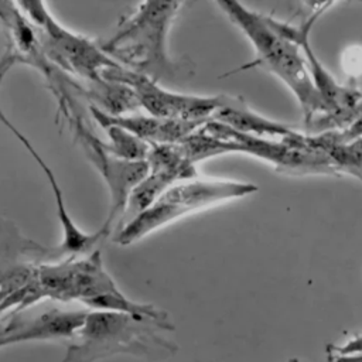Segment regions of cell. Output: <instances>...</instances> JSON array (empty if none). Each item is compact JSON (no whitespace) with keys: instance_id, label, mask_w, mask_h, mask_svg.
Returning <instances> with one entry per match:
<instances>
[{"instance_id":"6da1fadb","label":"cell","mask_w":362,"mask_h":362,"mask_svg":"<svg viewBox=\"0 0 362 362\" xmlns=\"http://www.w3.org/2000/svg\"><path fill=\"white\" fill-rule=\"evenodd\" d=\"M184 1H143L124 16L115 33L100 48L123 68L147 76L157 83L188 81L195 64L173 58L167 48L168 33Z\"/></svg>"},{"instance_id":"7a4b0ae2","label":"cell","mask_w":362,"mask_h":362,"mask_svg":"<svg viewBox=\"0 0 362 362\" xmlns=\"http://www.w3.org/2000/svg\"><path fill=\"white\" fill-rule=\"evenodd\" d=\"M181 153L194 164L223 154H247L264 160L283 175H334L338 177L328 157L308 146L307 134L294 132L281 139H267L240 133L225 124L208 120L178 143Z\"/></svg>"},{"instance_id":"3957f363","label":"cell","mask_w":362,"mask_h":362,"mask_svg":"<svg viewBox=\"0 0 362 362\" xmlns=\"http://www.w3.org/2000/svg\"><path fill=\"white\" fill-rule=\"evenodd\" d=\"M216 4L253 45L256 59L250 65L272 72L293 92L303 110L304 123L329 112L313 82L303 51L273 25L272 17L233 0H221Z\"/></svg>"},{"instance_id":"277c9868","label":"cell","mask_w":362,"mask_h":362,"mask_svg":"<svg viewBox=\"0 0 362 362\" xmlns=\"http://www.w3.org/2000/svg\"><path fill=\"white\" fill-rule=\"evenodd\" d=\"M170 328L153 318L116 311H92L66 351L64 362H95L112 355L127 354L160 362L174 356L177 344L164 338Z\"/></svg>"},{"instance_id":"5b68a950","label":"cell","mask_w":362,"mask_h":362,"mask_svg":"<svg viewBox=\"0 0 362 362\" xmlns=\"http://www.w3.org/2000/svg\"><path fill=\"white\" fill-rule=\"evenodd\" d=\"M256 191L257 185L246 181L198 177L180 181L165 189L151 206L120 226L113 240L120 246H129L184 215L243 198Z\"/></svg>"},{"instance_id":"8992f818","label":"cell","mask_w":362,"mask_h":362,"mask_svg":"<svg viewBox=\"0 0 362 362\" xmlns=\"http://www.w3.org/2000/svg\"><path fill=\"white\" fill-rule=\"evenodd\" d=\"M23 14L37 28L42 49L52 65L82 85L102 79L105 69L117 66L99 42L64 27L49 13L44 1H16Z\"/></svg>"},{"instance_id":"52a82bcc","label":"cell","mask_w":362,"mask_h":362,"mask_svg":"<svg viewBox=\"0 0 362 362\" xmlns=\"http://www.w3.org/2000/svg\"><path fill=\"white\" fill-rule=\"evenodd\" d=\"M64 117L66 119L68 126L86 158L98 170L107 185L110 204L107 218L100 228L109 236L113 229V223L116 221L120 222L133 189L147 175L148 164L146 160L130 161L110 154L105 148L103 141L89 130L82 116L78 115L76 106H72Z\"/></svg>"},{"instance_id":"ba28073f","label":"cell","mask_w":362,"mask_h":362,"mask_svg":"<svg viewBox=\"0 0 362 362\" xmlns=\"http://www.w3.org/2000/svg\"><path fill=\"white\" fill-rule=\"evenodd\" d=\"M102 78L129 86L134 92L140 109L158 119L208 122L223 105L226 96H198L168 90L147 76L129 71L122 65L105 69Z\"/></svg>"},{"instance_id":"9c48e42d","label":"cell","mask_w":362,"mask_h":362,"mask_svg":"<svg viewBox=\"0 0 362 362\" xmlns=\"http://www.w3.org/2000/svg\"><path fill=\"white\" fill-rule=\"evenodd\" d=\"M146 161L148 173L133 189L120 226L151 206L171 185L198 177L195 164L181 153L178 144H150Z\"/></svg>"},{"instance_id":"30bf717a","label":"cell","mask_w":362,"mask_h":362,"mask_svg":"<svg viewBox=\"0 0 362 362\" xmlns=\"http://www.w3.org/2000/svg\"><path fill=\"white\" fill-rule=\"evenodd\" d=\"M1 89V88H0ZM0 123L10 130V133L20 141V144L28 151V154L31 156V158L38 164V167L41 168V171L44 173L47 181L49 182L51 191L54 194V199H55V206H57V215L59 219V225L62 228V239L61 243L58 246H55V253L58 259H65V257H76V256H82L86 255L90 249L95 247V245L102 240L103 238H106L107 235L103 232L102 228H99L98 230L89 233L82 230L71 218L65 199H64V194L62 189L57 181V177L54 174V171L51 170V167L45 163V160L40 156V153L34 148V146L31 144V141L27 139V136H24L11 122L10 119L4 115V112L0 107Z\"/></svg>"},{"instance_id":"8fae6325","label":"cell","mask_w":362,"mask_h":362,"mask_svg":"<svg viewBox=\"0 0 362 362\" xmlns=\"http://www.w3.org/2000/svg\"><path fill=\"white\" fill-rule=\"evenodd\" d=\"M86 314L85 311L49 310L33 320H21L11 315L8 321L1 320L0 348L30 339L74 338Z\"/></svg>"},{"instance_id":"7c38bea8","label":"cell","mask_w":362,"mask_h":362,"mask_svg":"<svg viewBox=\"0 0 362 362\" xmlns=\"http://www.w3.org/2000/svg\"><path fill=\"white\" fill-rule=\"evenodd\" d=\"M89 112L96 123H109L122 127L148 144H178L206 123L158 119L147 113L109 115L92 105L89 106Z\"/></svg>"},{"instance_id":"4fadbf2b","label":"cell","mask_w":362,"mask_h":362,"mask_svg":"<svg viewBox=\"0 0 362 362\" xmlns=\"http://www.w3.org/2000/svg\"><path fill=\"white\" fill-rule=\"evenodd\" d=\"M211 120L240 133L274 140H281L296 132L293 127L284 123L267 119L253 112L242 98L230 95L225 96L223 105L212 115Z\"/></svg>"},{"instance_id":"5bb4252c","label":"cell","mask_w":362,"mask_h":362,"mask_svg":"<svg viewBox=\"0 0 362 362\" xmlns=\"http://www.w3.org/2000/svg\"><path fill=\"white\" fill-rule=\"evenodd\" d=\"M307 143L328 157L338 177L351 175L362 181V137L339 143L332 140L328 133L307 134Z\"/></svg>"},{"instance_id":"9a60e30c","label":"cell","mask_w":362,"mask_h":362,"mask_svg":"<svg viewBox=\"0 0 362 362\" xmlns=\"http://www.w3.org/2000/svg\"><path fill=\"white\" fill-rule=\"evenodd\" d=\"M98 124L105 130L107 136V141H103V146L110 154L123 160H130V161L146 160L150 150L148 143L137 139L132 133L115 124H109V123H98Z\"/></svg>"},{"instance_id":"2e32d148","label":"cell","mask_w":362,"mask_h":362,"mask_svg":"<svg viewBox=\"0 0 362 362\" xmlns=\"http://www.w3.org/2000/svg\"><path fill=\"white\" fill-rule=\"evenodd\" d=\"M342 69L351 78L362 74V47L355 45L345 49L342 54Z\"/></svg>"},{"instance_id":"e0dca14e","label":"cell","mask_w":362,"mask_h":362,"mask_svg":"<svg viewBox=\"0 0 362 362\" xmlns=\"http://www.w3.org/2000/svg\"><path fill=\"white\" fill-rule=\"evenodd\" d=\"M327 133L332 140L339 141V143H346V141L362 137V115L358 119H355L345 130H342V132H327Z\"/></svg>"},{"instance_id":"ac0fdd59","label":"cell","mask_w":362,"mask_h":362,"mask_svg":"<svg viewBox=\"0 0 362 362\" xmlns=\"http://www.w3.org/2000/svg\"><path fill=\"white\" fill-rule=\"evenodd\" d=\"M7 294H8L7 287H6L3 283H0V303L7 297Z\"/></svg>"},{"instance_id":"d6986e66","label":"cell","mask_w":362,"mask_h":362,"mask_svg":"<svg viewBox=\"0 0 362 362\" xmlns=\"http://www.w3.org/2000/svg\"><path fill=\"white\" fill-rule=\"evenodd\" d=\"M288 362H300V361H298V359H296V358H293V359H290Z\"/></svg>"}]
</instances>
